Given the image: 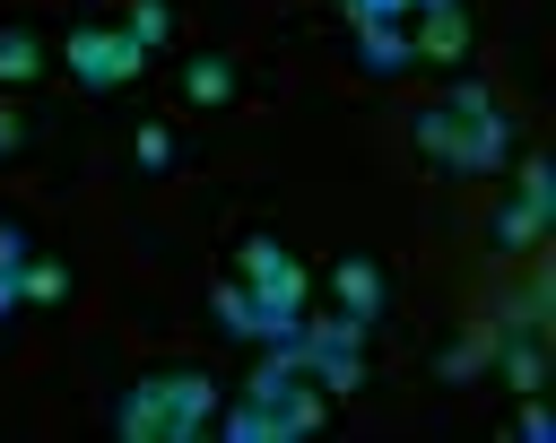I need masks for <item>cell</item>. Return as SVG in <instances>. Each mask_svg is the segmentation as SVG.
I'll return each instance as SVG.
<instances>
[{
	"mask_svg": "<svg viewBox=\"0 0 556 443\" xmlns=\"http://www.w3.org/2000/svg\"><path fill=\"white\" fill-rule=\"evenodd\" d=\"M408 139H417V156L434 165V174H504L521 148V130H513V113L478 87V78H460L443 104H426L417 122H408Z\"/></svg>",
	"mask_w": 556,
	"mask_h": 443,
	"instance_id": "6da1fadb",
	"label": "cell"
},
{
	"mask_svg": "<svg viewBox=\"0 0 556 443\" xmlns=\"http://www.w3.org/2000/svg\"><path fill=\"white\" fill-rule=\"evenodd\" d=\"M243 287H252V339H261V347H287V339L304 330L313 269H304L278 235H243Z\"/></svg>",
	"mask_w": 556,
	"mask_h": 443,
	"instance_id": "7a4b0ae2",
	"label": "cell"
},
{
	"mask_svg": "<svg viewBox=\"0 0 556 443\" xmlns=\"http://www.w3.org/2000/svg\"><path fill=\"white\" fill-rule=\"evenodd\" d=\"M252 400L269 408V443H313V434L330 426V391L295 365V339L252 365Z\"/></svg>",
	"mask_w": 556,
	"mask_h": 443,
	"instance_id": "3957f363",
	"label": "cell"
},
{
	"mask_svg": "<svg viewBox=\"0 0 556 443\" xmlns=\"http://www.w3.org/2000/svg\"><path fill=\"white\" fill-rule=\"evenodd\" d=\"M295 365H304L330 400H356V391H365V321H348V313L304 321V330H295Z\"/></svg>",
	"mask_w": 556,
	"mask_h": 443,
	"instance_id": "277c9868",
	"label": "cell"
},
{
	"mask_svg": "<svg viewBox=\"0 0 556 443\" xmlns=\"http://www.w3.org/2000/svg\"><path fill=\"white\" fill-rule=\"evenodd\" d=\"M61 61H70V78L87 87V96H113V87H130L156 52H139L122 26H70V43H61Z\"/></svg>",
	"mask_w": 556,
	"mask_h": 443,
	"instance_id": "5b68a950",
	"label": "cell"
},
{
	"mask_svg": "<svg viewBox=\"0 0 556 443\" xmlns=\"http://www.w3.org/2000/svg\"><path fill=\"white\" fill-rule=\"evenodd\" d=\"M113 434H122V443H174V391H165V374L130 382V391L113 400Z\"/></svg>",
	"mask_w": 556,
	"mask_h": 443,
	"instance_id": "8992f818",
	"label": "cell"
},
{
	"mask_svg": "<svg viewBox=\"0 0 556 443\" xmlns=\"http://www.w3.org/2000/svg\"><path fill=\"white\" fill-rule=\"evenodd\" d=\"M330 295H339V313L365 321V330L391 313V278H382V261H365V252H348V261L330 269Z\"/></svg>",
	"mask_w": 556,
	"mask_h": 443,
	"instance_id": "52a82bcc",
	"label": "cell"
},
{
	"mask_svg": "<svg viewBox=\"0 0 556 443\" xmlns=\"http://www.w3.org/2000/svg\"><path fill=\"white\" fill-rule=\"evenodd\" d=\"M174 87H182V104H191V113H217V104H235V87H243V78H235V61H226V52H191V61L174 69Z\"/></svg>",
	"mask_w": 556,
	"mask_h": 443,
	"instance_id": "ba28073f",
	"label": "cell"
},
{
	"mask_svg": "<svg viewBox=\"0 0 556 443\" xmlns=\"http://www.w3.org/2000/svg\"><path fill=\"white\" fill-rule=\"evenodd\" d=\"M408 43H417V69H452L469 52V9H434V17H408Z\"/></svg>",
	"mask_w": 556,
	"mask_h": 443,
	"instance_id": "9c48e42d",
	"label": "cell"
},
{
	"mask_svg": "<svg viewBox=\"0 0 556 443\" xmlns=\"http://www.w3.org/2000/svg\"><path fill=\"white\" fill-rule=\"evenodd\" d=\"M356 35V61H365V78H408L417 69V43H408V26H348Z\"/></svg>",
	"mask_w": 556,
	"mask_h": 443,
	"instance_id": "30bf717a",
	"label": "cell"
},
{
	"mask_svg": "<svg viewBox=\"0 0 556 443\" xmlns=\"http://www.w3.org/2000/svg\"><path fill=\"white\" fill-rule=\"evenodd\" d=\"M495 365H504V382H513V391H539V382H547V339H539V330L495 339Z\"/></svg>",
	"mask_w": 556,
	"mask_h": 443,
	"instance_id": "8fae6325",
	"label": "cell"
},
{
	"mask_svg": "<svg viewBox=\"0 0 556 443\" xmlns=\"http://www.w3.org/2000/svg\"><path fill=\"white\" fill-rule=\"evenodd\" d=\"M43 78V35L35 26H0V87H35Z\"/></svg>",
	"mask_w": 556,
	"mask_h": 443,
	"instance_id": "7c38bea8",
	"label": "cell"
},
{
	"mask_svg": "<svg viewBox=\"0 0 556 443\" xmlns=\"http://www.w3.org/2000/svg\"><path fill=\"white\" fill-rule=\"evenodd\" d=\"M486 365H495V339H486V330H460V339L434 356V374H443V382H478Z\"/></svg>",
	"mask_w": 556,
	"mask_h": 443,
	"instance_id": "4fadbf2b",
	"label": "cell"
},
{
	"mask_svg": "<svg viewBox=\"0 0 556 443\" xmlns=\"http://www.w3.org/2000/svg\"><path fill=\"white\" fill-rule=\"evenodd\" d=\"M174 156H182V148H174V130H165V122H139V130H130V174H148V182H156V174H174Z\"/></svg>",
	"mask_w": 556,
	"mask_h": 443,
	"instance_id": "5bb4252c",
	"label": "cell"
},
{
	"mask_svg": "<svg viewBox=\"0 0 556 443\" xmlns=\"http://www.w3.org/2000/svg\"><path fill=\"white\" fill-rule=\"evenodd\" d=\"M513 165H521V208H530L539 226H556V174H547V156H539V148H521Z\"/></svg>",
	"mask_w": 556,
	"mask_h": 443,
	"instance_id": "9a60e30c",
	"label": "cell"
},
{
	"mask_svg": "<svg viewBox=\"0 0 556 443\" xmlns=\"http://www.w3.org/2000/svg\"><path fill=\"white\" fill-rule=\"evenodd\" d=\"M122 35H130L139 52H165V35H174V0H130V17H122Z\"/></svg>",
	"mask_w": 556,
	"mask_h": 443,
	"instance_id": "2e32d148",
	"label": "cell"
},
{
	"mask_svg": "<svg viewBox=\"0 0 556 443\" xmlns=\"http://www.w3.org/2000/svg\"><path fill=\"white\" fill-rule=\"evenodd\" d=\"M17 295H26V304H70V269L26 252V269H17Z\"/></svg>",
	"mask_w": 556,
	"mask_h": 443,
	"instance_id": "e0dca14e",
	"label": "cell"
},
{
	"mask_svg": "<svg viewBox=\"0 0 556 443\" xmlns=\"http://www.w3.org/2000/svg\"><path fill=\"white\" fill-rule=\"evenodd\" d=\"M539 235H547V226H539L521 200H513V208H495V226H486V243H495V252H530Z\"/></svg>",
	"mask_w": 556,
	"mask_h": 443,
	"instance_id": "ac0fdd59",
	"label": "cell"
},
{
	"mask_svg": "<svg viewBox=\"0 0 556 443\" xmlns=\"http://www.w3.org/2000/svg\"><path fill=\"white\" fill-rule=\"evenodd\" d=\"M208 304H217V321H226L235 339H252V287H243V278H217Z\"/></svg>",
	"mask_w": 556,
	"mask_h": 443,
	"instance_id": "d6986e66",
	"label": "cell"
},
{
	"mask_svg": "<svg viewBox=\"0 0 556 443\" xmlns=\"http://www.w3.org/2000/svg\"><path fill=\"white\" fill-rule=\"evenodd\" d=\"M217 434H226V443H269V408H261V400L243 391V400H235V408L217 417Z\"/></svg>",
	"mask_w": 556,
	"mask_h": 443,
	"instance_id": "ffe728a7",
	"label": "cell"
},
{
	"mask_svg": "<svg viewBox=\"0 0 556 443\" xmlns=\"http://www.w3.org/2000/svg\"><path fill=\"white\" fill-rule=\"evenodd\" d=\"M513 434H521V443H547V434H556V408H547L539 391H521V408H513Z\"/></svg>",
	"mask_w": 556,
	"mask_h": 443,
	"instance_id": "44dd1931",
	"label": "cell"
},
{
	"mask_svg": "<svg viewBox=\"0 0 556 443\" xmlns=\"http://www.w3.org/2000/svg\"><path fill=\"white\" fill-rule=\"evenodd\" d=\"M348 26H408V0H339Z\"/></svg>",
	"mask_w": 556,
	"mask_h": 443,
	"instance_id": "7402d4cb",
	"label": "cell"
},
{
	"mask_svg": "<svg viewBox=\"0 0 556 443\" xmlns=\"http://www.w3.org/2000/svg\"><path fill=\"white\" fill-rule=\"evenodd\" d=\"M17 148H26V113H17V104H0V156H17Z\"/></svg>",
	"mask_w": 556,
	"mask_h": 443,
	"instance_id": "603a6c76",
	"label": "cell"
},
{
	"mask_svg": "<svg viewBox=\"0 0 556 443\" xmlns=\"http://www.w3.org/2000/svg\"><path fill=\"white\" fill-rule=\"evenodd\" d=\"M0 269H26V235H17L9 217H0Z\"/></svg>",
	"mask_w": 556,
	"mask_h": 443,
	"instance_id": "cb8c5ba5",
	"label": "cell"
},
{
	"mask_svg": "<svg viewBox=\"0 0 556 443\" xmlns=\"http://www.w3.org/2000/svg\"><path fill=\"white\" fill-rule=\"evenodd\" d=\"M17 304H26V295H17V269H0V321H9Z\"/></svg>",
	"mask_w": 556,
	"mask_h": 443,
	"instance_id": "d4e9b609",
	"label": "cell"
},
{
	"mask_svg": "<svg viewBox=\"0 0 556 443\" xmlns=\"http://www.w3.org/2000/svg\"><path fill=\"white\" fill-rule=\"evenodd\" d=\"M434 9H460V0H408V17H434Z\"/></svg>",
	"mask_w": 556,
	"mask_h": 443,
	"instance_id": "484cf974",
	"label": "cell"
}]
</instances>
